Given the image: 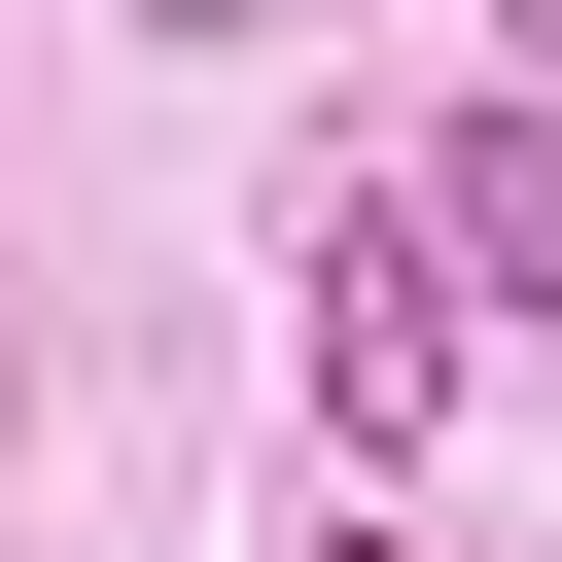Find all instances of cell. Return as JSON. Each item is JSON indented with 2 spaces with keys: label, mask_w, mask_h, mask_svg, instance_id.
<instances>
[{
  "label": "cell",
  "mask_w": 562,
  "mask_h": 562,
  "mask_svg": "<svg viewBox=\"0 0 562 562\" xmlns=\"http://www.w3.org/2000/svg\"><path fill=\"white\" fill-rule=\"evenodd\" d=\"M140 35H281V0H140Z\"/></svg>",
  "instance_id": "cell-3"
},
{
  "label": "cell",
  "mask_w": 562,
  "mask_h": 562,
  "mask_svg": "<svg viewBox=\"0 0 562 562\" xmlns=\"http://www.w3.org/2000/svg\"><path fill=\"white\" fill-rule=\"evenodd\" d=\"M422 246H457L492 316H562V105H457V140H422Z\"/></svg>",
  "instance_id": "cell-2"
},
{
  "label": "cell",
  "mask_w": 562,
  "mask_h": 562,
  "mask_svg": "<svg viewBox=\"0 0 562 562\" xmlns=\"http://www.w3.org/2000/svg\"><path fill=\"white\" fill-rule=\"evenodd\" d=\"M457 351H492V281H457V246H422V176H386V211L316 246V422H351V457H422V422H457Z\"/></svg>",
  "instance_id": "cell-1"
}]
</instances>
